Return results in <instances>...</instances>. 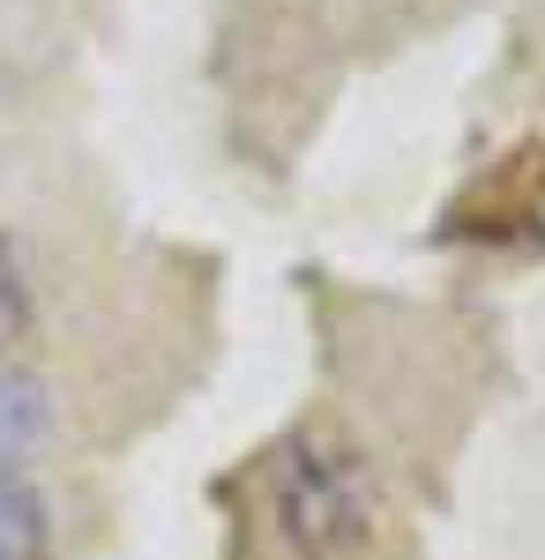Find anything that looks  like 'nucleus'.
<instances>
[{
    "instance_id": "nucleus-1",
    "label": "nucleus",
    "mask_w": 545,
    "mask_h": 560,
    "mask_svg": "<svg viewBox=\"0 0 545 560\" xmlns=\"http://www.w3.org/2000/svg\"><path fill=\"white\" fill-rule=\"evenodd\" d=\"M224 560H419V538L351 433L299 419L224 478Z\"/></svg>"
},
{
    "instance_id": "nucleus-2",
    "label": "nucleus",
    "mask_w": 545,
    "mask_h": 560,
    "mask_svg": "<svg viewBox=\"0 0 545 560\" xmlns=\"http://www.w3.org/2000/svg\"><path fill=\"white\" fill-rule=\"evenodd\" d=\"M45 553H53L45 493L15 464H0V560H45Z\"/></svg>"
},
{
    "instance_id": "nucleus-3",
    "label": "nucleus",
    "mask_w": 545,
    "mask_h": 560,
    "mask_svg": "<svg viewBox=\"0 0 545 560\" xmlns=\"http://www.w3.org/2000/svg\"><path fill=\"white\" fill-rule=\"evenodd\" d=\"M31 427H38V388L15 382V374H0V464H8V448H15Z\"/></svg>"
},
{
    "instance_id": "nucleus-4",
    "label": "nucleus",
    "mask_w": 545,
    "mask_h": 560,
    "mask_svg": "<svg viewBox=\"0 0 545 560\" xmlns=\"http://www.w3.org/2000/svg\"><path fill=\"white\" fill-rule=\"evenodd\" d=\"M23 329V277L8 269V247H0V337Z\"/></svg>"
}]
</instances>
